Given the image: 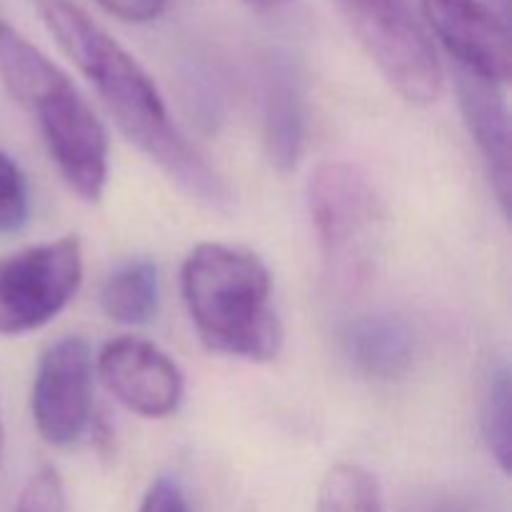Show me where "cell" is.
<instances>
[{
	"label": "cell",
	"mask_w": 512,
	"mask_h": 512,
	"mask_svg": "<svg viewBox=\"0 0 512 512\" xmlns=\"http://www.w3.org/2000/svg\"><path fill=\"white\" fill-rule=\"evenodd\" d=\"M138 512H190L183 488L175 480L160 478L145 493Z\"/></svg>",
	"instance_id": "cell-18"
},
{
	"label": "cell",
	"mask_w": 512,
	"mask_h": 512,
	"mask_svg": "<svg viewBox=\"0 0 512 512\" xmlns=\"http://www.w3.org/2000/svg\"><path fill=\"white\" fill-rule=\"evenodd\" d=\"M0 80L35 115L50 158L83 200H100L108 180V135L73 80L13 25L0 20Z\"/></svg>",
	"instance_id": "cell-3"
},
{
	"label": "cell",
	"mask_w": 512,
	"mask_h": 512,
	"mask_svg": "<svg viewBox=\"0 0 512 512\" xmlns=\"http://www.w3.org/2000/svg\"><path fill=\"white\" fill-rule=\"evenodd\" d=\"M30 3L60 50L93 83L130 143L138 145L190 200L213 210L228 208L233 200L228 185L180 133L143 65L75 0Z\"/></svg>",
	"instance_id": "cell-1"
},
{
	"label": "cell",
	"mask_w": 512,
	"mask_h": 512,
	"mask_svg": "<svg viewBox=\"0 0 512 512\" xmlns=\"http://www.w3.org/2000/svg\"><path fill=\"white\" fill-rule=\"evenodd\" d=\"M245 5H250L253 10H260V13H270V10L283 8L288 0H243Z\"/></svg>",
	"instance_id": "cell-20"
},
{
	"label": "cell",
	"mask_w": 512,
	"mask_h": 512,
	"mask_svg": "<svg viewBox=\"0 0 512 512\" xmlns=\"http://www.w3.org/2000/svg\"><path fill=\"white\" fill-rule=\"evenodd\" d=\"M100 303L115 323H148L158 310V268L145 258L128 260L105 280Z\"/></svg>",
	"instance_id": "cell-13"
},
{
	"label": "cell",
	"mask_w": 512,
	"mask_h": 512,
	"mask_svg": "<svg viewBox=\"0 0 512 512\" xmlns=\"http://www.w3.org/2000/svg\"><path fill=\"white\" fill-rule=\"evenodd\" d=\"M345 355L373 380H398L413 365L415 338L403 320L393 315H365L343 333Z\"/></svg>",
	"instance_id": "cell-11"
},
{
	"label": "cell",
	"mask_w": 512,
	"mask_h": 512,
	"mask_svg": "<svg viewBox=\"0 0 512 512\" xmlns=\"http://www.w3.org/2000/svg\"><path fill=\"white\" fill-rule=\"evenodd\" d=\"M30 215L28 183L18 163L0 150V233L10 235L25 228Z\"/></svg>",
	"instance_id": "cell-16"
},
{
	"label": "cell",
	"mask_w": 512,
	"mask_h": 512,
	"mask_svg": "<svg viewBox=\"0 0 512 512\" xmlns=\"http://www.w3.org/2000/svg\"><path fill=\"white\" fill-rule=\"evenodd\" d=\"M185 308L210 350L268 363L283 350V325L270 295L273 278L263 260L245 248L200 243L180 273Z\"/></svg>",
	"instance_id": "cell-2"
},
{
	"label": "cell",
	"mask_w": 512,
	"mask_h": 512,
	"mask_svg": "<svg viewBox=\"0 0 512 512\" xmlns=\"http://www.w3.org/2000/svg\"><path fill=\"white\" fill-rule=\"evenodd\" d=\"M98 3L125 23H150L163 13L168 0H98Z\"/></svg>",
	"instance_id": "cell-19"
},
{
	"label": "cell",
	"mask_w": 512,
	"mask_h": 512,
	"mask_svg": "<svg viewBox=\"0 0 512 512\" xmlns=\"http://www.w3.org/2000/svg\"><path fill=\"white\" fill-rule=\"evenodd\" d=\"M478 3L488 5V8L493 10V13H498L500 18L510 20V0H478Z\"/></svg>",
	"instance_id": "cell-21"
},
{
	"label": "cell",
	"mask_w": 512,
	"mask_h": 512,
	"mask_svg": "<svg viewBox=\"0 0 512 512\" xmlns=\"http://www.w3.org/2000/svg\"><path fill=\"white\" fill-rule=\"evenodd\" d=\"M98 375L123 408L143 418H168L183 400L178 365L143 338L110 340L98 355Z\"/></svg>",
	"instance_id": "cell-9"
},
{
	"label": "cell",
	"mask_w": 512,
	"mask_h": 512,
	"mask_svg": "<svg viewBox=\"0 0 512 512\" xmlns=\"http://www.w3.org/2000/svg\"><path fill=\"white\" fill-rule=\"evenodd\" d=\"M503 85L455 68V90L463 110L465 128L478 145L488 168L490 183L500 200L503 215L510 213V115L503 98Z\"/></svg>",
	"instance_id": "cell-10"
},
{
	"label": "cell",
	"mask_w": 512,
	"mask_h": 512,
	"mask_svg": "<svg viewBox=\"0 0 512 512\" xmlns=\"http://www.w3.org/2000/svg\"><path fill=\"white\" fill-rule=\"evenodd\" d=\"M265 150L278 170H290L298 163L305 143L303 93L288 75L270 80L263 108Z\"/></svg>",
	"instance_id": "cell-12"
},
{
	"label": "cell",
	"mask_w": 512,
	"mask_h": 512,
	"mask_svg": "<svg viewBox=\"0 0 512 512\" xmlns=\"http://www.w3.org/2000/svg\"><path fill=\"white\" fill-rule=\"evenodd\" d=\"M93 418V358L85 340L63 338L38 363L33 420L40 438L55 448L78 443Z\"/></svg>",
	"instance_id": "cell-7"
},
{
	"label": "cell",
	"mask_w": 512,
	"mask_h": 512,
	"mask_svg": "<svg viewBox=\"0 0 512 512\" xmlns=\"http://www.w3.org/2000/svg\"><path fill=\"white\" fill-rule=\"evenodd\" d=\"M15 512H68L63 483L53 468H40L38 473L30 475Z\"/></svg>",
	"instance_id": "cell-17"
},
{
	"label": "cell",
	"mask_w": 512,
	"mask_h": 512,
	"mask_svg": "<svg viewBox=\"0 0 512 512\" xmlns=\"http://www.w3.org/2000/svg\"><path fill=\"white\" fill-rule=\"evenodd\" d=\"M83 250L75 235L0 260V335L43 328L78 293Z\"/></svg>",
	"instance_id": "cell-6"
},
{
	"label": "cell",
	"mask_w": 512,
	"mask_h": 512,
	"mask_svg": "<svg viewBox=\"0 0 512 512\" xmlns=\"http://www.w3.org/2000/svg\"><path fill=\"white\" fill-rule=\"evenodd\" d=\"M335 5L395 93L413 105L440 98L443 65L405 0H335Z\"/></svg>",
	"instance_id": "cell-5"
},
{
	"label": "cell",
	"mask_w": 512,
	"mask_h": 512,
	"mask_svg": "<svg viewBox=\"0 0 512 512\" xmlns=\"http://www.w3.org/2000/svg\"><path fill=\"white\" fill-rule=\"evenodd\" d=\"M305 200L325 275L340 293H355L373 278L383 243L385 213L373 180L350 160H325L310 173Z\"/></svg>",
	"instance_id": "cell-4"
},
{
	"label": "cell",
	"mask_w": 512,
	"mask_h": 512,
	"mask_svg": "<svg viewBox=\"0 0 512 512\" xmlns=\"http://www.w3.org/2000/svg\"><path fill=\"white\" fill-rule=\"evenodd\" d=\"M0 458H3V418H0Z\"/></svg>",
	"instance_id": "cell-22"
},
{
	"label": "cell",
	"mask_w": 512,
	"mask_h": 512,
	"mask_svg": "<svg viewBox=\"0 0 512 512\" xmlns=\"http://www.w3.org/2000/svg\"><path fill=\"white\" fill-rule=\"evenodd\" d=\"M315 512H385L380 488L368 470L340 463L328 470Z\"/></svg>",
	"instance_id": "cell-14"
},
{
	"label": "cell",
	"mask_w": 512,
	"mask_h": 512,
	"mask_svg": "<svg viewBox=\"0 0 512 512\" xmlns=\"http://www.w3.org/2000/svg\"><path fill=\"white\" fill-rule=\"evenodd\" d=\"M483 433L500 470H510V370L500 365L490 373L483 395Z\"/></svg>",
	"instance_id": "cell-15"
},
{
	"label": "cell",
	"mask_w": 512,
	"mask_h": 512,
	"mask_svg": "<svg viewBox=\"0 0 512 512\" xmlns=\"http://www.w3.org/2000/svg\"><path fill=\"white\" fill-rule=\"evenodd\" d=\"M423 13L455 68L490 83H508L512 73L510 20L478 0H423Z\"/></svg>",
	"instance_id": "cell-8"
}]
</instances>
